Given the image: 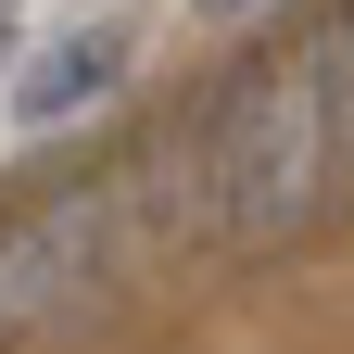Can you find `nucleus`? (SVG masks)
<instances>
[{
    "label": "nucleus",
    "mask_w": 354,
    "mask_h": 354,
    "mask_svg": "<svg viewBox=\"0 0 354 354\" xmlns=\"http://www.w3.org/2000/svg\"><path fill=\"white\" fill-rule=\"evenodd\" d=\"M342 26H354V13H342Z\"/></svg>",
    "instance_id": "obj_6"
},
{
    "label": "nucleus",
    "mask_w": 354,
    "mask_h": 354,
    "mask_svg": "<svg viewBox=\"0 0 354 354\" xmlns=\"http://www.w3.org/2000/svg\"><path fill=\"white\" fill-rule=\"evenodd\" d=\"M102 190H38L26 215H0V329L26 317H64L88 291V266H102Z\"/></svg>",
    "instance_id": "obj_2"
},
{
    "label": "nucleus",
    "mask_w": 354,
    "mask_h": 354,
    "mask_svg": "<svg viewBox=\"0 0 354 354\" xmlns=\"http://www.w3.org/2000/svg\"><path fill=\"white\" fill-rule=\"evenodd\" d=\"M203 13H253V0H203Z\"/></svg>",
    "instance_id": "obj_5"
},
{
    "label": "nucleus",
    "mask_w": 354,
    "mask_h": 354,
    "mask_svg": "<svg viewBox=\"0 0 354 354\" xmlns=\"http://www.w3.org/2000/svg\"><path fill=\"white\" fill-rule=\"evenodd\" d=\"M0 51H13V0H0Z\"/></svg>",
    "instance_id": "obj_4"
},
{
    "label": "nucleus",
    "mask_w": 354,
    "mask_h": 354,
    "mask_svg": "<svg viewBox=\"0 0 354 354\" xmlns=\"http://www.w3.org/2000/svg\"><path fill=\"white\" fill-rule=\"evenodd\" d=\"M354 190V26H304L291 51H266L228 102H215V140H203V203H215V241H291Z\"/></svg>",
    "instance_id": "obj_1"
},
{
    "label": "nucleus",
    "mask_w": 354,
    "mask_h": 354,
    "mask_svg": "<svg viewBox=\"0 0 354 354\" xmlns=\"http://www.w3.org/2000/svg\"><path fill=\"white\" fill-rule=\"evenodd\" d=\"M114 76H127V38H114V26L51 38V51L13 76V114H26V127H64V114H88V102H114Z\"/></svg>",
    "instance_id": "obj_3"
}]
</instances>
